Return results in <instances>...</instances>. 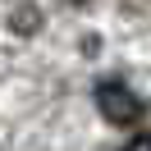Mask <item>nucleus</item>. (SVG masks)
I'll list each match as a JSON object with an SVG mask.
<instances>
[{"label":"nucleus","instance_id":"nucleus-2","mask_svg":"<svg viewBox=\"0 0 151 151\" xmlns=\"http://www.w3.org/2000/svg\"><path fill=\"white\" fill-rule=\"evenodd\" d=\"M124 151H151V128H142L137 137H128V142H124Z\"/></svg>","mask_w":151,"mask_h":151},{"label":"nucleus","instance_id":"nucleus-3","mask_svg":"<svg viewBox=\"0 0 151 151\" xmlns=\"http://www.w3.org/2000/svg\"><path fill=\"white\" fill-rule=\"evenodd\" d=\"M69 5H87V0H69Z\"/></svg>","mask_w":151,"mask_h":151},{"label":"nucleus","instance_id":"nucleus-1","mask_svg":"<svg viewBox=\"0 0 151 151\" xmlns=\"http://www.w3.org/2000/svg\"><path fill=\"white\" fill-rule=\"evenodd\" d=\"M96 110L110 124H119V128H133V124L147 119V101L137 92H128L124 83H101L96 87Z\"/></svg>","mask_w":151,"mask_h":151}]
</instances>
